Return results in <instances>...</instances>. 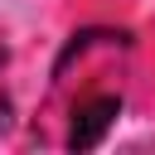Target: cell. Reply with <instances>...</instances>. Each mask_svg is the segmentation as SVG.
<instances>
[{
    "label": "cell",
    "instance_id": "6da1fadb",
    "mask_svg": "<svg viewBox=\"0 0 155 155\" xmlns=\"http://www.w3.org/2000/svg\"><path fill=\"white\" fill-rule=\"evenodd\" d=\"M116 116H121V102H116V97H87V102L73 111L68 145H73V150H92V145H102V136L116 126Z\"/></svg>",
    "mask_w": 155,
    "mask_h": 155
},
{
    "label": "cell",
    "instance_id": "7a4b0ae2",
    "mask_svg": "<svg viewBox=\"0 0 155 155\" xmlns=\"http://www.w3.org/2000/svg\"><path fill=\"white\" fill-rule=\"evenodd\" d=\"M10 126V97H5V87H0V131Z\"/></svg>",
    "mask_w": 155,
    "mask_h": 155
}]
</instances>
